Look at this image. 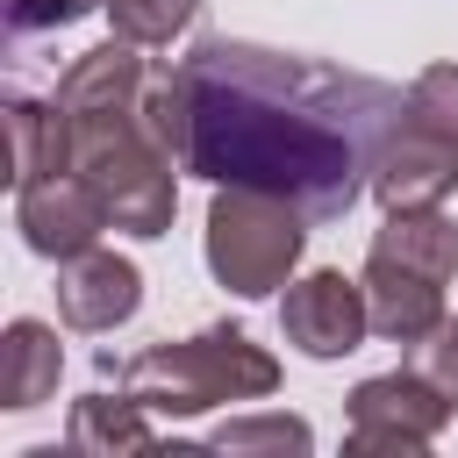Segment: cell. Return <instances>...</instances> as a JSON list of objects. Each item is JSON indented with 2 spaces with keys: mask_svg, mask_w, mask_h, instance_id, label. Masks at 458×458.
Returning <instances> with one entry per match:
<instances>
[{
  "mask_svg": "<svg viewBox=\"0 0 458 458\" xmlns=\"http://www.w3.org/2000/svg\"><path fill=\"white\" fill-rule=\"evenodd\" d=\"M193 7H200V0H107L100 14L114 21V36H129V43L157 50V43H172V36L193 21Z\"/></svg>",
  "mask_w": 458,
  "mask_h": 458,
  "instance_id": "16",
  "label": "cell"
},
{
  "mask_svg": "<svg viewBox=\"0 0 458 458\" xmlns=\"http://www.w3.org/2000/svg\"><path fill=\"white\" fill-rule=\"evenodd\" d=\"M143 308V272L129 265V258H114V250H79V258H57V315L72 322V329H86V336H100V329H114V322H129Z\"/></svg>",
  "mask_w": 458,
  "mask_h": 458,
  "instance_id": "8",
  "label": "cell"
},
{
  "mask_svg": "<svg viewBox=\"0 0 458 458\" xmlns=\"http://www.w3.org/2000/svg\"><path fill=\"white\" fill-rule=\"evenodd\" d=\"M7 150H14V172H7L14 186L50 179V172L72 165V122H64V107H57V93H50V100L7 93Z\"/></svg>",
  "mask_w": 458,
  "mask_h": 458,
  "instance_id": "13",
  "label": "cell"
},
{
  "mask_svg": "<svg viewBox=\"0 0 458 458\" xmlns=\"http://www.w3.org/2000/svg\"><path fill=\"white\" fill-rule=\"evenodd\" d=\"M14 229H21V243H29L36 258H79V250H93L100 229H114V222H107L100 193L64 165V172H50V179L14 186Z\"/></svg>",
  "mask_w": 458,
  "mask_h": 458,
  "instance_id": "7",
  "label": "cell"
},
{
  "mask_svg": "<svg viewBox=\"0 0 458 458\" xmlns=\"http://www.w3.org/2000/svg\"><path fill=\"white\" fill-rule=\"evenodd\" d=\"M122 386L150 415H208L222 401H265L279 386V358L250 344L236 322H215L179 344H150L122 365Z\"/></svg>",
  "mask_w": 458,
  "mask_h": 458,
  "instance_id": "3",
  "label": "cell"
},
{
  "mask_svg": "<svg viewBox=\"0 0 458 458\" xmlns=\"http://www.w3.org/2000/svg\"><path fill=\"white\" fill-rule=\"evenodd\" d=\"M408 122H422V129L458 143V64H422L408 79Z\"/></svg>",
  "mask_w": 458,
  "mask_h": 458,
  "instance_id": "18",
  "label": "cell"
},
{
  "mask_svg": "<svg viewBox=\"0 0 458 458\" xmlns=\"http://www.w3.org/2000/svg\"><path fill=\"white\" fill-rule=\"evenodd\" d=\"M0 7H7V36H43V29H64L107 0H0Z\"/></svg>",
  "mask_w": 458,
  "mask_h": 458,
  "instance_id": "19",
  "label": "cell"
},
{
  "mask_svg": "<svg viewBox=\"0 0 458 458\" xmlns=\"http://www.w3.org/2000/svg\"><path fill=\"white\" fill-rule=\"evenodd\" d=\"M72 451H93V458H114V451H157V429H150V408L122 386V394H86L72 401Z\"/></svg>",
  "mask_w": 458,
  "mask_h": 458,
  "instance_id": "14",
  "label": "cell"
},
{
  "mask_svg": "<svg viewBox=\"0 0 458 458\" xmlns=\"http://www.w3.org/2000/svg\"><path fill=\"white\" fill-rule=\"evenodd\" d=\"M57 372H64V351H57V329L21 315L7 322V344H0V408L29 415L57 394Z\"/></svg>",
  "mask_w": 458,
  "mask_h": 458,
  "instance_id": "12",
  "label": "cell"
},
{
  "mask_svg": "<svg viewBox=\"0 0 458 458\" xmlns=\"http://www.w3.org/2000/svg\"><path fill=\"white\" fill-rule=\"evenodd\" d=\"M365 308H372V336H386V344H415L422 329H437L451 308H444V286L437 279H422V272H408V265H394V258H372L365 250Z\"/></svg>",
  "mask_w": 458,
  "mask_h": 458,
  "instance_id": "10",
  "label": "cell"
},
{
  "mask_svg": "<svg viewBox=\"0 0 458 458\" xmlns=\"http://www.w3.org/2000/svg\"><path fill=\"white\" fill-rule=\"evenodd\" d=\"M72 122V172L100 193L107 222L136 243H157L179 215V157L150 136L143 100L122 107H79Z\"/></svg>",
  "mask_w": 458,
  "mask_h": 458,
  "instance_id": "2",
  "label": "cell"
},
{
  "mask_svg": "<svg viewBox=\"0 0 458 458\" xmlns=\"http://www.w3.org/2000/svg\"><path fill=\"white\" fill-rule=\"evenodd\" d=\"M401 114V86L243 36H200L143 86V122L179 172L279 193L308 222H344L358 208Z\"/></svg>",
  "mask_w": 458,
  "mask_h": 458,
  "instance_id": "1",
  "label": "cell"
},
{
  "mask_svg": "<svg viewBox=\"0 0 458 458\" xmlns=\"http://www.w3.org/2000/svg\"><path fill=\"white\" fill-rule=\"evenodd\" d=\"M451 186H458V143L401 114L394 136H386V150H379L372 193H379L386 208H437Z\"/></svg>",
  "mask_w": 458,
  "mask_h": 458,
  "instance_id": "9",
  "label": "cell"
},
{
  "mask_svg": "<svg viewBox=\"0 0 458 458\" xmlns=\"http://www.w3.org/2000/svg\"><path fill=\"white\" fill-rule=\"evenodd\" d=\"M315 444V429L301 422V415H229L215 437H208V451H229V458H258V451H308Z\"/></svg>",
  "mask_w": 458,
  "mask_h": 458,
  "instance_id": "15",
  "label": "cell"
},
{
  "mask_svg": "<svg viewBox=\"0 0 458 458\" xmlns=\"http://www.w3.org/2000/svg\"><path fill=\"white\" fill-rule=\"evenodd\" d=\"M279 329L301 358H351L372 329V308H365V279H344V272H308V279H286V301H279Z\"/></svg>",
  "mask_w": 458,
  "mask_h": 458,
  "instance_id": "6",
  "label": "cell"
},
{
  "mask_svg": "<svg viewBox=\"0 0 458 458\" xmlns=\"http://www.w3.org/2000/svg\"><path fill=\"white\" fill-rule=\"evenodd\" d=\"M401 365H408L415 379H429V386L458 408V315H444L437 329H422L415 344H401Z\"/></svg>",
  "mask_w": 458,
  "mask_h": 458,
  "instance_id": "17",
  "label": "cell"
},
{
  "mask_svg": "<svg viewBox=\"0 0 458 458\" xmlns=\"http://www.w3.org/2000/svg\"><path fill=\"white\" fill-rule=\"evenodd\" d=\"M451 415L458 408L429 379H415L408 365L401 372H372V379L351 386V451L358 458H415V451H429L444 437Z\"/></svg>",
  "mask_w": 458,
  "mask_h": 458,
  "instance_id": "5",
  "label": "cell"
},
{
  "mask_svg": "<svg viewBox=\"0 0 458 458\" xmlns=\"http://www.w3.org/2000/svg\"><path fill=\"white\" fill-rule=\"evenodd\" d=\"M372 258H394V265L451 286V272H458V222H444L437 208H386V222L372 229Z\"/></svg>",
  "mask_w": 458,
  "mask_h": 458,
  "instance_id": "11",
  "label": "cell"
},
{
  "mask_svg": "<svg viewBox=\"0 0 458 458\" xmlns=\"http://www.w3.org/2000/svg\"><path fill=\"white\" fill-rule=\"evenodd\" d=\"M308 250V215L258 186H215L208 200V272L236 301H265L293 279Z\"/></svg>",
  "mask_w": 458,
  "mask_h": 458,
  "instance_id": "4",
  "label": "cell"
}]
</instances>
